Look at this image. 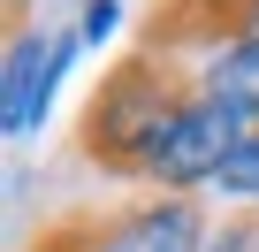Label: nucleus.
Returning a JSON list of instances; mask_svg holds the SVG:
<instances>
[{
	"instance_id": "obj_1",
	"label": "nucleus",
	"mask_w": 259,
	"mask_h": 252,
	"mask_svg": "<svg viewBox=\"0 0 259 252\" xmlns=\"http://www.w3.org/2000/svg\"><path fill=\"white\" fill-rule=\"evenodd\" d=\"M191 99H206V77H191V61L153 54V46H130V54L107 61V77L92 84V99H84V115H76V153H84L99 176L145 184L160 130H168Z\"/></svg>"
},
{
	"instance_id": "obj_2",
	"label": "nucleus",
	"mask_w": 259,
	"mask_h": 252,
	"mask_svg": "<svg viewBox=\"0 0 259 252\" xmlns=\"http://www.w3.org/2000/svg\"><path fill=\"white\" fill-rule=\"evenodd\" d=\"M244 138H251V122L206 92V99H191L168 130H160L145 184H153V191H198V184H221V168H229V153H236Z\"/></svg>"
},
{
	"instance_id": "obj_3",
	"label": "nucleus",
	"mask_w": 259,
	"mask_h": 252,
	"mask_svg": "<svg viewBox=\"0 0 259 252\" xmlns=\"http://www.w3.org/2000/svg\"><path fill=\"white\" fill-rule=\"evenodd\" d=\"M259 39V0H145V31L138 46L153 54H229Z\"/></svg>"
},
{
	"instance_id": "obj_4",
	"label": "nucleus",
	"mask_w": 259,
	"mask_h": 252,
	"mask_svg": "<svg viewBox=\"0 0 259 252\" xmlns=\"http://www.w3.org/2000/svg\"><path fill=\"white\" fill-rule=\"evenodd\" d=\"M69 46L31 31V8L23 0H8V77H0V92H8V138H31L38 115H46V84L61 77Z\"/></svg>"
},
{
	"instance_id": "obj_5",
	"label": "nucleus",
	"mask_w": 259,
	"mask_h": 252,
	"mask_svg": "<svg viewBox=\"0 0 259 252\" xmlns=\"http://www.w3.org/2000/svg\"><path fill=\"white\" fill-rule=\"evenodd\" d=\"M107 252H206V206L191 191H153L107 214Z\"/></svg>"
},
{
	"instance_id": "obj_6",
	"label": "nucleus",
	"mask_w": 259,
	"mask_h": 252,
	"mask_svg": "<svg viewBox=\"0 0 259 252\" xmlns=\"http://www.w3.org/2000/svg\"><path fill=\"white\" fill-rule=\"evenodd\" d=\"M206 92H213L221 107H236L251 130H259V39H244V46L213 54V61H206Z\"/></svg>"
},
{
	"instance_id": "obj_7",
	"label": "nucleus",
	"mask_w": 259,
	"mask_h": 252,
	"mask_svg": "<svg viewBox=\"0 0 259 252\" xmlns=\"http://www.w3.org/2000/svg\"><path fill=\"white\" fill-rule=\"evenodd\" d=\"M23 252H107V214H54L31 229Z\"/></svg>"
},
{
	"instance_id": "obj_8",
	"label": "nucleus",
	"mask_w": 259,
	"mask_h": 252,
	"mask_svg": "<svg viewBox=\"0 0 259 252\" xmlns=\"http://www.w3.org/2000/svg\"><path fill=\"white\" fill-rule=\"evenodd\" d=\"M221 191L229 199H259V130L229 153V168H221Z\"/></svg>"
},
{
	"instance_id": "obj_9",
	"label": "nucleus",
	"mask_w": 259,
	"mask_h": 252,
	"mask_svg": "<svg viewBox=\"0 0 259 252\" xmlns=\"http://www.w3.org/2000/svg\"><path fill=\"white\" fill-rule=\"evenodd\" d=\"M114 16H122L114 0H84V8H76V39H84V46H99V39L114 31Z\"/></svg>"
},
{
	"instance_id": "obj_10",
	"label": "nucleus",
	"mask_w": 259,
	"mask_h": 252,
	"mask_svg": "<svg viewBox=\"0 0 259 252\" xmlns=\"http://www.w3.org/2000/svg\"><path fill=\"white\" fill-rule=\"evenodd\" d=\"M206 252H259V214H236V222H229Z\"/></svg>"
}]
</instances>
